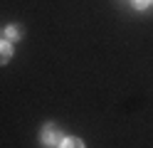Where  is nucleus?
<instances>
[{
  "instance_id": "3",
  "label": "nucleus",
  "mask_w": 153,
  "mask_h": 148,
  "mask_svg": "<svg viewBox=\"0 0 153 148\" xmlns=\"http://www.w3.org/2000/svg\"><path fill=\"white\" fill-rule=\"evenodd\" d=\"M7 39H10V42H15V39H20V35H22V30L17 27V25H13V27H7Z\"/></svg>"
},
{
  "instance_id": "1",
  "label": "nucleus",
  "mask_w": 153,
  "mask_h": 148,
  "mask_svg": "<svg viewBox=\"0 0 153 148\" xmlns=\"http://www.w3.org/2000/svg\"><path fill=\"white\" fill-rule=\"evenodd\" d=\"M42 141H45L47 146H57V143H62L64 138H62L59 128H57L54 123H47V126H45V131H42Z\"/></svg>"
},
{
  "instance_id": "5",
  "label": "nucleus",
  "mask_w": 153,
  "mask_h": 148,
  "mask_svg": "<svg viewBox=\"0 0 153 148\" xmlns=\"http://www.w3.org/2000/svg\"><path fill=\"white\" fill-rule=\"evenodd\" d=\"M148 5H151V0H133V7H136V10H143Z\"/></svg>"
},
{
  "instance_id": "4",
  "label": "nucleus",
  "mask_w": 153,
  "mask_h": 148,
  "mask_svg": "<svg viewBox=\"0 0 153 148\" xmlns=\"http://www.w3.org/2000/svg\"><path fill=\"white\" fill-rule=\"evenodd\" d=\"M62 148H84V143L79 138H64L62 141Z\"/></svg>"
},
{
  "instance_id": "2",
  "label": "nucleus",
  "mask_w": 153,
  "mask_h": 148,
  "mask_svg": "<svg viewBox=\"0 0 153 148\" xmlns=\"http://www.w3.org/2000/svg\"><path fill=\"white\" fill-rule=\"evenodd\" d=\"M10 57H13V47L7 42H0V64H5Z\"/></svg>"
},
{
  "instance_id": "6",
  "label": "nucleus",
  "mask_w": 153,
  "mask_h": 148,
  "mask_svg": "<svg viewBox=\"0 0 153 148\" xmlns=\"http://www.w3.org/2000/svg\"><path fill=\"white\" fill-rule=\"evenodd\" d=\"M0 37H3V30H0Z\"/></svg>"
}]
</instances>
